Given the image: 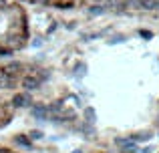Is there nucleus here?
I'll return each instance as SVG.
<instances>
[{"label":"nucleus","mask_w":159,"mask_h":153,"mask_svg":"<svg viewBox=\"0 0 159 153\" xmlns=\"http://www.w3.org/2000/svg\"><path fill=\"white\" fill-rule=\"evenodd\" d=\"M22 87H24L26 91H34V89H39V87H40V77H39V75H28V77H24Z\"/></svg>","instance_id":"nucleus-1"},{"label":"nucleus","mask_w":159,"mask_h":153,"mask_svg":"<svg viewBox=\"0 0 159 153\" xmlns=\"http://www.w3.org/2000/svg\"><path fill=\"white\" fill-rule=\"evenodd\" d=\"M75 153H81V151H75Z\"/></svg>","instance_id":"nucleus-14"},{"label":"nucleus","mask_w":159,"mask_h":153,"mask_svg":"<svg viewBox=\"0 0 159 153\" xmlns=\"http://www.w3.org/2000/svg\"><path fill=\"white\" fill-rule=\"evenodd\" d=\"M127 4H129V6H133V8H139L141 6V0H127Z\"/></svg>","instance_id":"nucleus-8"},{"label":"nucleus","mask_w":159,"mask_h":153,"mask_svg":"<svg viewBox=\"0 0 159 153\" xmlns=\"http://www.w3.org/2000/svg\"><path fill=\"white\" fill-rule=\"evenodd\" d=\"M16 143H18V145H22V147H30V141H28L26 137H22V135H18V137H16Z\"/></svg>","instance_id":"nucleus-6"},{"label":"nucleus","mask_w":159,"mask_h":153,"mask_svg":"<svg viewBox=\"0 0 159 153\" xmlns=\"http://www.w3.org/2000/svg\"><path fill=\"white\" fill-rule=\"evenodd\" d=\"M6 6V2H4V0H0V8H4Z\"/></svg>","instance_id":"nucleus-12"},{"label":"nucleus","mask_w":159,"mask_h":153,"mask_svg":"<svg viewBox=\"0 0 159 153\" xmlns=\"http://www.w3.org/2000/svg\"><path fill=\"white\" fill-rule=\"evenodd\" d=\"M157 0H141V6L145 8V10H153V8H157Z\"/></svg>","instance_id":"nucleus-3"},{"label":"nucleus","mask_w":159,"mask_h":153,"mask_svg":"<svg viewBox=\"0 0 159 153\" xmlns=\"http://www.w3.org/2000/svg\"><path fill=\"white\" fill-rule=\"evenodd\" d=\"M139 34H141V36H145V38H151V36H153V34H151V32H149V30H141Z\"/></svg>","instance_id":"nucleus-11"},{"label":"nucleus","mask_w":159,"mask_h":153,"mask_svg":"<svg viewBox=\"0 0 159 153\" xmlns=\"http://www.w3.org/2000/svg\"><path fill=\"white\" fill-rule=\"evenodd\" d=\"M89 12H91V14H101V12H103V8L95 6V8H89Z\"/></svg>","instance_id":"nucleus-9"},{"label":"nucleus","mask_w":159,"mask_h":153,"mask_svg":"<svg viewBox=\"0 0 159 153\" xmlns=\"http://www.w3.org/2000/svg\"><path fill=\"white\" fill-rule=\"evenodd\" d=\"M28 103H30V97H28L26 93H18L12 99V105L14 107H24V105H28Z\"/></svg>","instance_id":"nucleus-2"},{"label":"nucleus","mask_w":159,"mask_h":153,"mask_svg":"<svg viewBox=\"0 0 159 153\" xmlns=\"http://www.w3.org/2000/svg\"><path fill=\"white\" fill-rule=\"evenodd\" d=\"M32 113H34L36 117L44 119V117H47V113H48V109H47V107H34V111H32Z\"/></svg>","instance_id":"nucleus-4"},{"label":"nucleus","mask_w":159,"mask_h":153,"mask_svg":"<svg viewBox=\"0 0 159 153\" xmlns=\"http://www.w3.org/2000/svg\"><path fill=\"white\" fill-rule=\"evenodd\" d=\"M30 137H32V139H40V137H43V133H40V131H32Z\"/></svg>","instance_id":"nucleus-10"},{"label":"nucleus","mask_w":159,"mask_h":153,"mask_svg":"<svg viewBox=\"0 0 159 153\" xmlns=\"http://www.w3.org/2000/svg\"><path fill=\"white\" fill-rule=\"evenodd\" d=\"M36 2H44V4H47V2H48V0H36Z\"/></svg>","instance_id":"nucleus-13"},{"label":"nucleus","mask_w":159,"mask_h":153,"mask_svg":"<svg viewBox=\"0 0 159 153\" xmlns=\"http://www.w3.org/2000/svg\"><path fill=\"white\" fill-rule=\"evenodd\" d=\"M151 139V135L143 133V135H133V141H149Z\"/></svg>","instance_id":"nucleus-7"},{"label":"nucleus","mask_w":159,"mask_h":153,"mask_svg":"<svg viewBox=\"0 0 159 153\" xmlns=\"http://www.w3.org/2000/svg\"><path fill=\"white\" fill-rule=\"evenodd\" d=\"M117 145H121V147H129V149H135V141H125V139H117Z\"/></svg>","instance_id":"nucleus-5"}]
</instances>
